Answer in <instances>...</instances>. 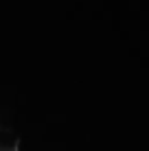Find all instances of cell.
<instances>
[{
  "instance_id": "6da1fadb",
  "label": "cell",
  "mask_w": 149,
  "mask_h": 151,
  "mask_svg": "<svg viewBox=\"0 0 149 151\" xmlns=\"http://www.w3.org/2000/svg\"><path fill=\"white\" fill-rule=\"evenodd\" d=\"M18 149V136L11 129H0V151H15Z\"/></svg>"
}]
</instances>
